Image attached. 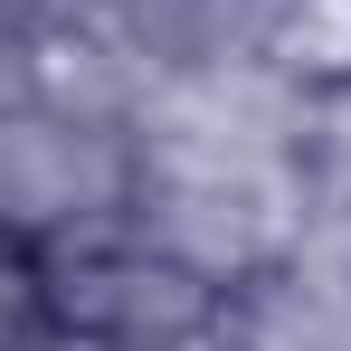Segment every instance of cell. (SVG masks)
Masks as SVG:
<instances>
[{
    "mask_svg": "<svg viewBox=\"0 0 351 351\" xmlns=\"http://www.w3.org/2000/svg\"><path fill=\"white\" fill-rule=\"evenodd\" d=\"M19 294L114 351H266L256 342V304L228 266L190 256L152 228L76 237V247H19Z\"/></svg>",
    "mask_w": 351,
    "mask_h": 351,
    "instance_id": "1",
    "label": "cell"
},
{
    "mask_svg": "<svg viewBox=\"0 0 351 351\" xmlns=\"http://www.w3.org/2000/svg\"><path fill=\"white\" fill-rule=\"evenodd\" d=\"M266 58L313 95H351V0H276Z\"/></svg>",
    "mask_w": 351,
    "mask_h": 351,
    "instance_id": "2",
    "label": "cell"
},
{
    "mask_svg": "<svg viewBox=\"0 0 351 351\" xmlns=\"http://www.w3.org/2000/svg\"><path fill=\"white\" fill-rule=\"evenodd\" d=\"M19 351H114V342H95V332H66V323H48V313L19 294Z\"/></svg>",
    "mask_w": 351,
    "mask_h": 351,
    "instance_id": "3",
    "label": "cell"
}]
</instances>
